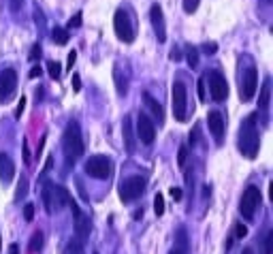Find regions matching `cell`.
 Instances as JSON below:
<instances>
[{"label": "cell", "mask_w": 273, "mask_h": 254, "mask_svg": "<svg viewBox=\"0 0 273 254\" xmlns=\"http://www.w3.org/2000/svg\"><path fill=\"white\" fill-rule=\"evenodd\" d=\"M34 24H39L41 30H43V28H45V17H43L41 9H37V6H34Z\"/></svg>", "instance_id": "cell-31"}, {"label": "cell", "mask_w": 273, "mask_h": 254, "mask_svg": "<svg viewBox=\"0 0 273 254\" xmlns=\"http://www.w3.org/2000/svg\"><path fill=\"white\" fill-rule=\"evenodd\" d=\"M269 94H271V81L265 79L263 90H261V96H258V107H261V109H265L269 105Z\"/></svg>", "instance_id": "cell-19"}, {"label": "cell", "mask_w": 273, "mask_h": 254, "mask_svg": "<svg viewBox=\"0 0 273 254\" xmlns=\"http://www.w3.org/2000/svg\"><path fill=\"white\" fill-rule=\"evenodd\" d=\"M186 60H188L190 68H197L199 66V52H197V47H192V45L186 47Z\"/></svg>", "instance_id": "cell-23"}, {"label": "cell", "mask_w": 273, "mask_h": 254, "mask_svg": "<svg viewBox=\"0 0 273 254\" xmlns=\"http://www.w3.org/2000/svg\"><path fill=\"white\" fill-rule=\"evenodd\" d=\"M94 254H98V252H94Z\"/></svg>", "instance_id": "cell-52"}, {"label": "cell", "mask_w": 273, "mask_h": 254, "mask_svg": "<svg viewBox=\"0 0 273 254\" xmlns=\"http://www.w3.org/2000/svg\"><path fill=\"white\" fill-rule=\"evenodd\" d=\"M171 98H173V116L177 122H186V107H188V94H186V86L182 81L173 83L171 90Z\"/></svg>", "instance_id": "cell-5"}, {"label": "cell", "mask_w": 273, "mask_h": 254, "mask_svg": "<svg viewBox=\"0 0 273 254\" xmlns=\"http://www.w3.org/2000/svg\"><path fill=\"white\" fill-rule=\"evenodd\" d=\"M85 173L94 180H107L111 175V160L105 156H92L85 162Z\"/></svg>", "instance_id": "cell-7"}, {"label": "cell", "mask_w": 273, "mask_h": 254, "mask_svg": "<svg viewBox=\"0 0 273 254\" xmlns=\"http://www.w3.org/2000/svg\"><path fill=\"white\" fill-rule=\"evenodd\" d=\"M24 218L28 222L34 218V205H32V203H26V205H24Z\"/></svg>", "instance_id": "cell-34"}, {"label": "cell", "mask_w": 273, "mask_h": 254, "mask_svg": "<svg viewBox=\"0 0 273 254\" xmlns=\"http://www.w3.org/2000/svg\"><path fill=\"white\" fill-rule=\"evenodd\" d=\"M43 56V49H41V45L37 43V45H32V52H30V60H39Z\"/></svg>", "instance_id": "cell-35"}, {"label": "cell", "mask_w": 273, "mask_h": 254, "mask_svg": "<svg viewBox=\"0 0 273 254\" xmlns=\"http://www.w3.org/2000/svg\"><path fill=\"white\" fill-rule=\"evenodd\" d=\"M171 196H173L175 201H179V199H182V190H179V188H171Z\"/></svg>", "instance_id": "cell-43"}, {"label": "cell", "mask_w": 273, "mask_h": 254, "mask_svg": "<svg viewBox=\"0 0 273 254\" xmlns=\"http://www.w3.org/2000/svg\"><path fill=\"white\" fill-rule=\"evenodd\" d=\"M79 26H81V13H77V15L68 22V28H79Z\"/></svg>", "instance_id": "cell-37"}, {"label": "cell", "mask_w": 273, "mask_h": 254, "mask_svg": "<svg viewBox=\"0 0 273 254\" xmlns=\"http://www.w3.org/2000/svg\"><path fill=\"white\" fill-rule=\"evenodd\" d=\"M199 98H201V101H207V90H205V77H201V79H199Z\"/></svg>", "instance_id": "cell-32"}, {"label": "cell", "mask_w": 273, "mask_h": 254, "mask_svg": "<svg viewBox=\"0 0 273 254\" xmlns=\"http://www.w3.org/2000/svg\"><path fill=\"white\" fill-rule=\"evenodd\" d=\"M135 132H133V120L131 118H124V143H126V150L128 152H135Z\"/></svg>", "instance_id": "cell-17"}, {"label": "cell", "mask_w": 273, "mask_h": 254, "mask_svg": "<svg viewBox=\"0 0 273 254\" xmlns=\"http://www.w3.org/2000/svg\"><path fill=\"white\" fill-rule=\"evenodd\" d=\"M21 6H24V0H11V11L13 13H17Z\"/></svg>", "instance_id": "cell-39"}, {"label": "cell", "mask_w": 273, "mask_h": 254, "mask_svg": "<svg viewBox=\"0 0 273 254\" xmlns=\"http://www.w3.org/2000/svg\"><path fill=\"white\" fill-rule=\"evenodd\" d=\"M256 88H258V73H256V68L254 66H250L246 70V75H243V81H241V86H239V94L243 101H252V96L256 94Z\"/></svg>", "instance_id": "cell-11"}, {"label": "cell", "mask_w": 273, "mask_h": 254, "mask_svg": "<svg viewBox=\"0 0 273 254\" xmlns=\"http://www.w3.org/2000/svg\"><path fill=\"white\" fill-rule=\"evenodd\" d=\"M197 135H199V126H195V130H192V137H190V143H195V141H197Z\"/></svg>", "instance_id": "cell-49"}, {"label": "cell", "mask_w": 273, "mask_h": 254, "mask_svg": "<svg viewBox=\"0 0 273 254\" xmlns=\"http://www.w3.org/2000/svg\"><path fill=\"white\" fill-rule=\"evenodd\" d=\"M73 90H75V92H79V90H81V77H79L77 73L73 75Z\"/></svg>", "instance_id": "cell-40"}, {"label": "cell", "mask_w": 273, "mask_h": 254, "mask_svg": "<svg viewBox=\"0 0 273 254\" xmlns=\"http://www.w3.org/2000/svg\"><path fill=\"white\" fill-rule=\"evenodd\" d=\"M239 150L243 156L256 158L258 147H261V135H258V126H256V116H248L243 120L241 128H239V141H237Z\"/></svg>", "instance_id": "cell-1"}, {"label": "cell", "mask_w": 273, "mask_h": 254, "mask_svg": "<svg viewBox=\"0 0 273 254\" xmlns=\"http://www.w3.org/2000/svg\"><path fill=\"white\" fill-rule=\"evenodd\" d=\"M209 92H211V98L215 103L224 101V98L228 96L226 79H224V75H222L220 70H213V73L209 75Z\"/></svg>", "instance_id": "cell-12"}, {"label": "cell", "mask_w": 273, "mask_h": 254, "mask_svg": "<svg viewBox=\"0 0 273 254\" xmlns=\"http://www.w3.org/2000/svg\"><path fill=\"white\" fill-rule=\"evenodd\" d=\"M169 254H188V250H184V248H173Z\"/></svg>", "instance_id": "cell-47"}, {"label": "cell", "mask_w": 273, "mask_h": 254, "mask_svg": "<svg viewBox=\"0 0 273 254\" xmlns=\"http://www.w3.org/2000/svg\"><path fill=\"white\" fill-rule=\"evenodd\" d=\"M41 248H43V233L41 231H34L32 237H30V246H28V250H30L32 254H37Z\"/></svg>", "instance_id": "cell-21"}, {"label": "cell", "mask_w": 273, "mask_h": 254, "mask_svg": "<svg viewBox=\"0 0 273 254\" xmlns=\"http://www.w3.org/2000/svg\"><path fill=\"white\" fill-rule=\"evenodd\" d=\"M199 6V0H184V11L186 13H195Z\"/></svg>", "instance_id": "cell-30"}, {"label": "cell", "mask_w": 273, "mask_h": 254, "mask_svg": "<svg viewBox=\"0 0 273 254\" xmlns=\"http://www.w3.org/2000/svg\"><path fill=\"white\" fill-rule=\"evenodd\" d=\"M149 19H152V26H154L158 41L164 43V41H167V26H164V15H162L160 4H152V9H149Z\"/></svg>", "instance_id": "cell-13"}, {"label": "cell", "mask_w": 273, "mask_h": 254, "mask_svg": "<svg viewBox=\"0 0 273 254\" xmlns=\"http://www.w3.org/2000/svg\"><path fill=\"white\" fill-rule=\"evenodd\" d=\"M77 188H79V194H81V199L88 201V194H85V190H83V186H81V182H79V180H77Z\"/></svg>", "instance_id": "cell-44"}, {"label": "cell", "mask_w": 273, "mask_h": 254, "mask_svg": "<svg viewBox=\"0 0 273 254\" xmlns=\"http://www.w3.org/2000/svg\"><path fill=\"white\" fill-rule=\"evenodd\" d=\"M9 254H19V246L17 244H11L9 246Z\"/></svg>", "instance_id": "cell-46"}, {"label": "cell", "mask_w": 273, "mask_h": 254, "mask_svg": "<svg viewBox=\"0 0 273 254\" xmlns=\"http://www.w3.org/2000/svg\"><path fill=\"white\" fill-rule=\"evenodd\" d=\"M186 160H188V147L182 145V147L177 150V165L184 169V167H186Z\"/></svg>", "instance_id": "cell-28"}, {"label": "cell", "mask_w": 273, "mask_h": 254, "mask_svg": "<svg viewBox=\"0 0 273 254\" xmlns=\"http://www.w3.org/2000/svg\"><path fill=\"white\" fill-rule=\"evenodd\" d=\"M62 147H64V154H67V160L73 165V162L81 156L85 145H83V137H81V130H79L77 124H68L67 130H64V137H62Z\"/></svg>", "instance_id": "cell-2"}, {"label": "cell", "mask_w": 273, "mask_h": 254, "mask_svg": "<svg viewBox=\"0 0 273 254\" xmlns=\"http://www.w3.org/2000/svg\"><path fill=\"white\" fill-rule=\"evenodd\" d=\"M17 88V73L13 68H4L0 73V101H9Z\"/></svg>", "instance_id": "cell-10"}, {"label": "cell", "mask_w": 273, "mask_h": 254, "mask_svg": "<svg viewBox=\"0 0 273 254\" xmlns=\"http://www.w3.org/2000/svg\"><path fill=\"white\" fill-rule=\"evenodd\" d=\"M24 107H26V98H19V105H17V109H15V118H19L21 114H24Z\"/></svg>", "instance_id": "cell-41"}, {"label": "cell", "mask_w": 273, "mask_h": 254, "mask_svg": "<svg viewBox=\"0 0 273 254\" xmlns=\"http://www.w3.org/2000/svg\"><path fill=\"white\" fill-rule=\"evenodd\" d=\"M41 73H43V68L37 64V66H34V68L30 70V77H32V79H37V77H41Z\"/></svg>", "instance_id": "cell-42"}, {"label": "cell", "mask_w": 273, "mask_h": 254, "mask_svg": "<svg viewBox=\"0 0 273 254\" xmlns=\"http://www.w3.org/2000/svg\"><path fill=\"white\" fill-rule=\"evenodd\" d=\"M248 235V227L246 224H235V233H233V237H237V239H241V237H246Z\"/></svg>", "instance_id": "cell-29"}, {"label": "cell", "mask_w": 273, "mask_h": 254, "mask_svg": "<svg viewBox=\"0 0 273 254\" xmlns=\"http://www.w3.org/2000/svg\"><path fill=\"white\" fill-rule=\"evenodd\" d=\"M13 175H15V165H13V160L9 158V154L0 152V182L9 184L13 180Z\"/></svg>", "instance_id": "cell-15"}, {"label": "cell", "mask_w": 273, "mask_h": 254, "mask_svg": "<svg viewBox=\"0 0 273 254\" xmlns=\"http://www.w3.org/2000/svg\"><path fill=\"white\" fill-rule=\"evenodd\" d=\"M75 233L79 239H88V235L92 233V222L88 216H83V214L75 216Z\"/></svg>", "instance_id": "cell-16"}, {"label": "cell", "mask_w": 273, "mask_h": 254, "mask_svg": "<svg viewBox=\"0 0 273 254\" xmlns=\"http://www.w3.org/2000/svg\"><path fill=\"white\" fill-rule=\"evenodd\" d=\"M60 62H56V60H49L47 62V73L52 75V79H60Z\"/></svg>", "instance_id": "cell-24"}, {"label": "cell", "mask_w": 273, "mask_h": 254, "mask_svg": "<svg viewBox=\"0 0 273 254\" xmlns=\"http://www.w3.org/2000/svg\"><path fill=\"white\" fill-rule=\"evenodd\" d=\"M43 205H45L47 214H54L58 211L64 203H62V194H60V186H54V184H47L43 188Z\"/></svg>", "instance_id": "cell-9"}, {"label": "cell", "mask_w": 273, "mask_h": 254, "mask_svg": "<svg viewBox=\"0 0 273 254\" xmlns=\"http://www.w3.org/2000/svg\"><path fill=\"white\" fill-rule=\"evenodd\" d=\"M243 254H254V250L252 248H246V250H243Z\"/></svg>", "instance_id": "cell-50"}, {"label": "cell", "mask_w": 273, "mask_h": 254, "mask_svg": "<svg viewBox=\"0 0 273 254\" xmlns=\"http://www.w3.org/2000/svg\"><path fill=\"white\" fill-rule=\"evenodd\" d=\"M52 165H54V156H49V158H47V162H45V169H43V173H47L49 169H52Z\"/></svg>", "instance_id": "cell-45"}, {"label": "cell", "mask_w": 273, "mask_h": 254, "mask_svg": "<svg viewBox=\"0 0 273 254\" xmlns=\"http://www.w3.org/2000/svg\"><path fill=\"white\" fill-rule=\"evenodd\" d=\"M28 194V180H26V175H21L19 178V186H17V192H15V199H24V196Z\"/></svg>", "instance_id": "cell-25"}, {"label": "cell", "mask_w": 273, "mask_h": 254, "mask_svg": "<svg viewBox=\"0 0 273 254\" xmlns=\"http://www.w3.org/2000/svg\"><path fill=\"white\" fill-rule=\"evenodd\" d=\"M64 254H85V250L79 239H70V242L64 246Z\"/></svg>", "instance_id": "cell-22"}, {"label": "cell", "mask_w": 273, "mask_h": 254, "mask_svg": "<svg viewBox=\"0 0 273 254\" xmlns=\"http://www.w3.org/2000/svg\"><path fill=\"white\" fill-rule=\"evenodd\" d=\"M263 254H273V233L271 231L263 239Z\"/></svg>", "instance_id": "cell-27"}, {"label": "cell", "mask_w": 273, "mask_h": 254, "mask_svg": "<svg viewBox=\"0 0 273 254\" xmlns=\"http://www.w3.org/2000/svg\"><path fill=\"white\" fill-rule=\"evenodd\" d=\"M0 250H2V235H0Z\"/></svg>", "instance_id": "cell-51"}, {"label": "cell", "mask_w": 273, "mask_h": 254, "mask_svg": "<svg viewBox=\"0 0 273 254\" xmlns=\"http://www.w3.org/2000/svg\"><path fill=\"white\" fill-rule=\"evenodd\" d=\"M21 156H24V162H26V165L32 160V156H30V147H28V141H24V154H21Z\"/></svg>", "instance_id": "cell-36"}, {"label": "cell", "mask_w": 273, "mask_h": 254, "mask_svg": "<svg viewBox=\"0 0 273 254\" xmlns=\"http://www.w3.org/2000/svg\"><path fill=\"white\" fill-rule=\"evenodd\" d=\"M143 101H145V105L149 107V111H152V114L156 116L158 124H162V122H164V111H162V107H160V103H158L156 98H152V96H149L147 92L143 94Z\"/></svg>", "instance_id": "cell-18"}, {"label": "cell", "mask_w": 273, "mask_h": 254, "mask_svg": "<svg viewBox=\"0 0 273 254\" xmlns=\"http://www.w3.org/2000/svg\"><path fill=\"white\" fill-rule=\"evenodd\" d=\"M261 190H258L256 186H248L246 190H243V194H241V216L246 218V220H252L254 214H256V209L261 207Z\"/></svg>", "instance_id": "cell-3"}, {"label": "cell", "mask_w": 273, "mask_h": 254, "mask_svg": "<svg viewBox=\"0 0 273 254\" xmlns=\"http://www.w3.org/2000/svg\"><path fill=\"white\" fill-rule=\"evenodd\" d=\"M52 41L56 45H67L68 43V30H64V28H54Z\"/></svg>", "instance_id": "cell-20"}, {"label": "cell", "mask_w": 273, "mask_h": 254, "mask_svg": "<svg viewBox=\"0 0 273 254\" xmlns=\"http://www.w3.org/2000/svg\"><path fill=\"white\" fill-rule=\"evenodd\" d=\"M143 192H145V180L139 178V175H133V178H128L120 184V199L124 203L139 199Z\"/></svg>", "instance_id": "cell-4"}, {"label": "cell", "mask_w": 273, "mask_h": 254, "mask_svg": "<svg viewBox=\"0 0 273 254\" xmlns=\"http://www.w3.org/2000/svg\"><path fill=\"white\" fill-rule=\"evenodd\" d=\"M113 28H116V34L122 43H133L135 41V30H133V24H131V17H128L126 11H116L113 15Z\"/></svg>", "instance_id": "cell-6"}, {"label": "cell", "mask_w": 273, "mask_h": 254, "mask_svg": "<svg viewBox=\"0 0 273 254\" xmlns=\"http://www.w3.org/2000/svg\"><path fill=\"white\" fill-rule=\"evenodd\" d=\"M154 211H156V216L164 214V196L160 192H156V196H154Z\"/></svg>", "instance_id": "cell-26"}, {"label": "cell", "mask_w": 273, "mask_h": 254, "mask_svg": "<svg viewBox=\"0 0 273 254\" xmlns=\"http://www.w3.org/2000/svg\"><path fill=\"white\" fill-rule=\"evenodd\" d=\"M207 126H209L215 141L222 143V137H224V116H222L220 111H209V114H207Z\"/></svg>", "instance_id": "cell-14"}, {"label": "cell", "mask_w": 273, "mask_h": 254, "mask_svg": "<svg viewBox=\"0 0 273 254\" xmlns=\"http://www.w3.org/2000/svg\"><path fill=\"white\" fill-rule=\"evenodd\" d=\"M136 139L145 145H152L156 139V126L145 114H139L136 118Z\"/></svg>", "instance_id": "cell-8"}, {"label": "cell", "mask_w": 273, "mask_h": 254, "mask_svg": "<svg viewBox=\"0 0 273 254\" xmlns=\"http://www.w3.org/2000/svg\"><path fill=\"white\" fill-rule=\"evenodd\" d=\"M201 49H203V54L211 56V54H215V52H218V45H215L213 41H209V43H203V47H201Z\"/></svg>", "instance_id": "cell-33"}, {"label": "cell", "mask_w": 273, "mask_h": 254, "mask_svg": "<svg viewBox=\"0 0 273 254\" xmlns=\"http://www.w3.org/2000/svg\"><path fill=\"white\" fill-rule=\"evenodd\" d=\"M171 58H173V60H179V58H182V54H179V49H173V52H171Z\"/></svg>", "instance_id": "cell-48"}, {"label": "cell", "mask_w": 273, "mask_h": 254, "mask_svg": "<svg viewBox=\"0 0 273 254\" xmlns=\"http://www.w3.org/2000/svg\"><path fill=\"white\" fill-rule=\"evenodd\" d=\"M75 60H77V52H70V54H68V58H67V68H68V70L73 68Z\"/></svg>", "instance_id": "cell-38"}]
</instances>
